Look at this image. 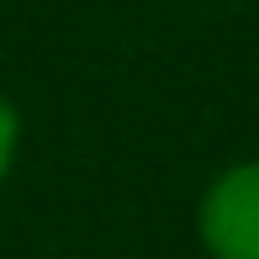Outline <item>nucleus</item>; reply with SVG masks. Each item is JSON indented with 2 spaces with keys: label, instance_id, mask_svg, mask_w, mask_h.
<instances>
[{
  "label": "nucleus",
  "instance_id": "f257e3e1",
  "mask_svg": "<svg viewBox=\"0 0 259 259\" xmlns=\"http://www.w3.org/2000/svg\"><path fill=\"white\" fill-rule=\"evenodd\" d=\"M201 238L217 259H259V164H238L206 191Z\"/></svg>",
  "mask_w": 259,
  "mask_h": 259
},
{
  "label": "nucleus",
  "instance_id": "f03ea898",
  "mask_svg": "<svg viewBox=\"0 0 259 259\" xmlns=\"http://www.w3.org/2000/svg\"><path fill=\"white\" fill-rule=\"evenodd\" d=\"M11 154H16V111H11V106L0 101V175H6Z\"/></svg>",
  "mask_w": 259,
  "mask_h": 259
}]
</instances>
